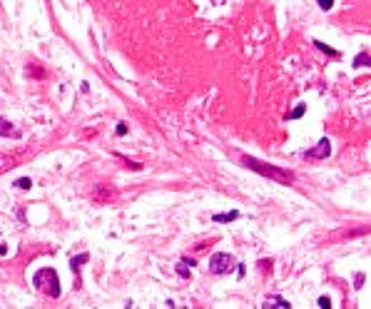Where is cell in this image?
Returning <instances> with one entry per match:
<instances>
[{
	"label": "cell",
	"instance_id": "cell-1",
	"mask_svg": "<svg viewBox=\"0 0 371 309\" xmlns=\"http://www.w3.org/2000/svg\"><path fill=\"white\" fill-rule=\"evenodd\" d=\"M242 165L249 167V170H254V172L262 175V177H269V180L279 182V185H292V182H294V172L282 170V167H274V165H267V162H262V160H257V157H249V154H242Z\"/></svg>",
	"mask_w": 371,
	"mask_h": 309
},
{
	"label": "cell",
	"instance_id": "cell-2",
	"mask_svg": "<svg viewBox=\"0 0 371 309\" xmlns=\"http://www.w3.org/2000/svg\"><path fill=\"white\" fill-rule=\"evenodd\" d=\"M33 284H35L38 289H43L45 294H50L53 299L60 297V279H58V272L50 269V267L38 269V272L33 274Z\"/></svg>",
	"mask_w": 371,
	"mask_h": 309
},
{
	"label": "cell",
	"instance_id": "cell-3",
	"mask_svg": "<svg viewBox=\"0 0 371 309\" xmlns=\"http://www.w3.org/2000/svg\"><path fill=\"white\" fill-rule=\"evenodd\" d=\"M232 267H234V259L229 254H224V252L212 254V259H210V272L212 274H227Z\"/></svg>",
	"mask_w": 371,
	"mask_h": 309
},
{
	"label": "cell",
	"instance_id": "cell-4",
	"mask_svg": "<svg viewBox=\"0 0 371 309\" xmlns=\"http://www.w3.org/2000/svg\"><path fill=\"white\" fill-rule=\"evenodd\" d=\"M329 154H331V142L324 137L316 147H311V150L306 152V157H309V160H326Z\"/></svg>",
	"mask_w": 371,
	"mask_h": 309
},
{
	"label": "cell",
	"instance_id": "cell-5",
	"mask_svg": "<svg viewBox=\"0 0 371 309\" xmlns=\"http://www.w3.org/2000/svg\"><path fill=\"white\" fill-rule=\"evenodd\" d=\"M90 197H92L97 205H105V202H110V200L115 197V190H112L110 185H97V190H95Z\"/></svg>",
	"mask_w": 371,
	"mask_h": 309
},
{
	"label": "cell",
	"instance_id": "cell-6",
	"mask_svg": "<svg viewBox=\"0 0 371 309\" xmlns=\"http://www.w3.org/2000/svg\"><path fill=\"white\" fill-rule=\"evenodd\" d=\"M0 137H20V132L13 127V122H10V120L0 117Z\"/></svg>",
	"mask_w": 371,
	"mask_h": 309
},
{
	"label": "cell",
	"instance_id": "cell-7",
	"mask_svg": "<svg viewBox=\"0 0 371 309\" xmlns=\"http://www.w3.org/2000/svg\"><path fill=\"white\" fill-rule=\"evenodd\" d=\"M262 307H267V309H269V307H272V309H289L292 304H289L287 299H282V297H267V302H264Z\"/></svg>",
	"mask_w": 371,
	"mask_h": 309
},
{
	"label": "cell",
	"instance_id": "cell-8",
	"mask_svg": "<svg viewBox=\"0 0 371 309\" xmlns=\"http://www.w3.org/2000/svg\"><path fill=\"white\" fill-rule=\"evenodd\" d=\"M87 259H90L87 252H85V254H77V257H70V267H73V272L80 274V267H82V262H87Z\"/></svg>",
	"mask_w": 371,
	"mask_h": 309
},
{
	"label": "cell",
	"instance_id": "cell-9",
	"mask_svg": "<svg viewBox=\"0 0 371 309\" xmlns=\"http://www.w3.org/2000/svg\"><path fill=\"white\" fill-rule=\"evenodd\" d=\"M192 264H195V259H182V262L177 264V274L187 279V277H190V267H192Z\"/></svg>",
	"mask_w": 371,
	"mask_h": 309
},
{
	"label": "cell",
	"instance_id": "cell-10",
	"mask_svg": "<svg viewBox=\"0 0 371 309\" xmlns=\"http://www.w3.org/2000/svg\"><path fill=\"white\" fill-rule=\"evenodd\" d=\"M366 63H371V55H369V50H364V53H359V55H356V60H354V68H366Z\"/></svg>",
	"mask_w": 371,
	"mask_h": 309
},
{
	"label": "cell",
	"instance_id": "cell-11",
	"mask_svg": "<svg viewBox=\"0 0 371 309\" xmlns=\"http://www.w3.org/2000/svg\"><path fill=\"white\" fill-rule=\"evenodd\" d=\"M237 217H239V212H227V215H215L212 220L215 222H234Z\"/></svg>",
	"mask_w": 371,
	"mask_h": 309
},
{
	"label": "cell",
	"instance_id": "cell-12",
	"mask_svg": "<svg viewBox=\"0 0 371 309\" xmlns=\"http://www.w3.org/2000/svg\"><path fill=\"white\" fill-rule=\"evenodd\" d=\"M314 45H316V48H319V50H321V53H329V55H331V58H339V53H336V50H331V48H329V45H324V43H321V40H314Z\"/></svg>",
	"mask_w": 371,
	"mask_h": 309
},
{
	"label": "cell",
	"instance_id": "cell-13",
	"mask_svg": "<svg viewBox=\"0 0 371 309\" xmlns=\"http://www.w3.org/2000/svg\"><path fill=\"white\" fill-rule=\"evenodd\" d=\"M304 110H306L304 105H299V107H294V110L289 112V120H297V117H301V115H304Z\"/></svg>",
	"mask_w": 371,
	"mask_h": 309
},
{
	"label": "cell",
	"instance_id": "cell-14",
	"mask_svg": "<svg viewBox=\"0 0 371 309\" xmlns=\"http://www.w3.org/2000/svg\"><path fill=\"white\" fill-rule=\"evenodd\" d=\"M15 185H18L20 190H30V187H33V180H28V177H20Z\"/></svg>",
	"mask_w": 371,
	"mask_h": 309
},
{
	"label": "cell",
	"instance_id": "cell-15",
	"mask_svg": "<svg viewBox=\"0 0 371 309\" xmlns=\"http://www.w3.org/2000/svg\"><path fill=\"white\" fill-rule=\"evenodd\" d=\"M316 307H321V309H329V307H331V299H329V297H319Z\"/></svg>",
	"mask_w": 371,
	"mask_h": 309
},
{
	"label": "cell",
	"instance_id": "cell-16",
	"mask_svg": "<svg viewBox=\"0 0 371 309\" xmlns=\"http://www.w3.org/2000/svg\"><path fill=\"white\" fill-rule=\"evenodd\" d=\"M319 8L321 10H331L334 8V0H319Z\"/></svg>",
	"mask_w": 371,
	"mask_h": 309
},
{
	"label": "cell",
	"instance_id": "cell-17",
	"mask_svg": "<svg viewBox=\"0 0 371 309\" xmlns=\"http://www.w3.org/2000/svg\"><path fill=\"white\" fill-rule=\"evenodd\" d=\"M117 135H120V137H122V135H127V125H125V122H120V125H117Z\"/></svg>",
	"mask_w": 371,
	"mask_h": 309
}]
</instances>
